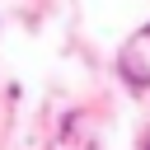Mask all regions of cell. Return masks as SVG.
I'll return each instance as SVG.
<instances>
[{
	"label": "cell",
	"instance_id": "1",
	"mask_svg": "<svg viewBox=\"0 0 150 150\" xmlns=\"http://www.w3.org/2000/svg\"><path fill=\"white\" fill-rule=\"evenodd\" d=\"M145 150H150V141H145Z\"/></svg>",
	"mask_w": 150,
	"mask_h": 150
},
{
	"label": "cell",
	"instance_id": "2",
	"mask_svg": "<svg viewBox=\"0 0 150 150\" xmlns=\"http://www.w3.org/2000/svg\"><path fill=\"white\" fill-rule=\"evenodd\" d=\"M145 33H150V28H145Z\"/></svg>",
	"mask_w": 150,
	"mask_h": 150
}]
</instances>
